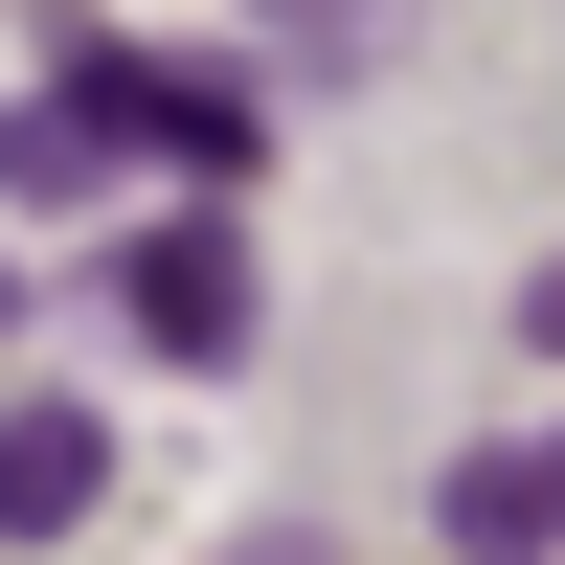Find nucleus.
I'll list each match as a JSON object with an SVG mask.
<instances>
[{"label":"nucleus","instance_id":"nucleus-1","mask_svg":"<svg viewBox=\"0 0 565 565\" xmlns=\"http://www.w3.org/2000/svg\"><path fill=\"white\" fill-rule=\"evenodd\" d=\"M114 317H136L159 362H204V385H226V362L271 340V271H249V226H226V204H181V226H136V249H114Z\"/></svg>","mask_w":565,"mask_h":565},{"label":"nucleus","instance_id":"nucleus-5","mask_svg":"<svg viewBox=\"0 0 565 565\" xmlns=\"http://www.w3.org/2000/svg\"><path fill=\"white\" fill-rule=\"evenodd\" d=\"M452 543H476V565H543V452H476V476H452Z\"/></svg>","mask_w":565,"mask_h":565},{"label":"nucleus","instance_id":"nucleus-7","mask_svg":"<svg viewBox=\"0 0 565 565\" xmlns=\"http://www.w3.org/2000/svg\"><path fill=\"white\" fill-rule=\"evenodd\" d=\"M521 340H543V362H565V271H521Z\"/></svg>","mask_w":565,"mask_h":565},{"label":"nucleus","instance_id":"nucleus-6","mask_svg":"<svg viewBox=\"0 0 565 565\" xmlns=\"http://www.w3.org/2000/svg\"><path fill=\"white\" fill-rule=\"evenodd\" d=\"M385 23H407V0H249V45H271V68H362Z\"/></svg>","mask_w":565,"mask_h":565},{"label":"nucleus","instance_id":"nucleus-9","mask_svg":"<svg viewBox=\"0 0 565 565\" xmlns=\"http://www.w3.org/2000/svg\"><path fill=\"white\" fill-rule=\"evenodd\" d=\"M543 543H565V452H543Z\"/></svg>","mask_w":565,"mask_h":565},{"label":"nucleus","instance_id":"nucleus-2","mask_svg":"<svg viewBox=\"0 0 565 565\" xmlns=\"http://www.w3.org/2000/svg\"><path fill=\"white\" fill-rule=\"evenodd\" d=\"M68 90L136 136V159H181V181H249L271 159V90L249 68H181V45H68Z\"/></svg>","mask_w":565,"mask_h":565},{"label":"nucleus","instance_id":"nucleus-10","mask_svg":"<svg viewBox=\"0 0 565 565\" xmlns=\"http://www.w3.org/2000/svg\"><path fill=\"white\" fill-rule=\"evenodd\" d=\"M0 317H23V249H0Z\"/></svg>","mask_w":565,"mask_h":565},{"label":"nucleus","instance_id":"nucleus-3","mask_svg":"<svg viewBox=\"0 0 565 565\" xmlns=\"http://www.w3.org/2000/svg\"><path fill=\"white\" fill-rule=\"evenodd\" d=\"M90 498H114V430L90 407H0V543H68Z\"/></svg>","mask_w":565,"mask_h":565},{"label":"nucleus","instance_id":"nucleus-8","mask_svg":"<svg viewBox=\"0 0 565 565\" xmlns=\"http://www.w3.org/2000/svg\"><path fill=\"white\" fill-rule=\"evenodd\" d=\"M226 565H317V543H295V521H271V543H226Z\"/></svg>","mask_w":565,"mask_h":565},{"label":"nucleus","instance_id":"nucleus-4","mask_svg":"<svg viewBox=\"0 0 565 565\" xmlns=\"http://www.w3.org/2000/svg\"><path fill=\"white\" fill-rule=\"evenodd\" d=\"M114 159H136V136H114V114H90V90H68V68H45V90H23V114H0V204H90V181H114Z\"/></svg>","mask_w":565,"mask_h":565}]
</instances>
